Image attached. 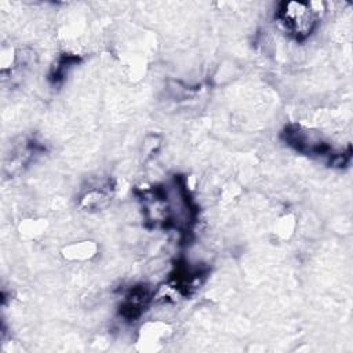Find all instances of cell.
<instances>
[{"label":"cell","instance_id":"cell-1","mask_svg":"<svg viewBox=\"0 0 353 353\" xmlns=\"http://www.w3.org/2000/svg\"><path fill=\"white\" fill-rule=\"evenodd\" d=\"M279 19L285 30L296 39H305L316 26V11L305 3H284L279 11Z\"/></svg>","mask_w":353,"mask_h":353},{"label":"cell","instance_id":"cell-2","mask_svg":"<svg viewBox=\"0 0 353 353\" xmlns=\"http://www.w3.org/2000/svg\"><path fill=\"white\" fill-rule=\"evenodd\" d=\"M284 138L295 150L310 156H328L330 160L336 154L328 142L323 139L320 132H314L302 125H288L284 130Z\"/></svg>","mask_w":353,"mask_h":353}]
</instances>
